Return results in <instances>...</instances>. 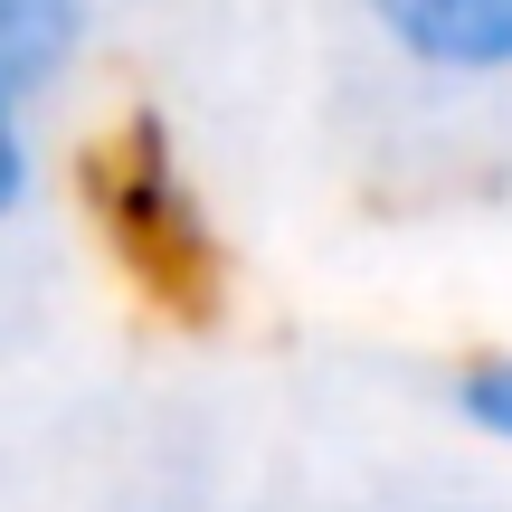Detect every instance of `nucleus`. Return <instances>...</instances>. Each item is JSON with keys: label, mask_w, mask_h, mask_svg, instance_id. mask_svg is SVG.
Wrapping results in <instances>:
<instances>
[{"label": "nucleus", "mask_w": 512, "mask_h": 512, "mask_svg": "<svg viewBox=\"0 0 512 512\" xmlns=\"http://www.w3.org/2000/svg\"><path fill=\"white\" fill-rule=\"evenodd\" d=\"M86 38H95V19L76 0H0V95L10 105H38L86 57Z\"/></svg>", "instance_id": "obj_2"}, {"label": "nucleus", "mask_w": 512, "mask_h": 512, "mask_svg": "<svg viewBox=\"0 0 512 512\" xmlns=\"http://www.w3.org/2000/svg\"><path fill=\"white\" fill-rule=\"evenodd\" d=\"M380 38L427 76H503L512 67V0H389Z\"/></svg>", "instance_id": "obj_1"}, {"label": "nucleus", "mask_w": 512, "mask_h": 512, "mask_svg": "<svg viewBox=\"0 0 512 512\" xmlns=\"http://www.w3.org/2000/svg\"><path fill=\"white\" fill-rule=\"evenodd\" d=\"M38 200V133H29V105L0 95V228Z\"/></svg>", "instance_id": "obj_3"}, {"label": "nucleus", "mask_w": 512, "mask_h": 512, "mask_svg": "<svg viewBox=\"0 0 512 512\" xmlns=\"http://www.w3.org/2000/svg\"><path fill=\"white\" fill-rule=\"evenodd\" d=\"M456 408H465V427H484L494 446H512V351H494V361H475L456 380Z\"/></svg>", "instance_id": "obj_4"}]
</instances>
